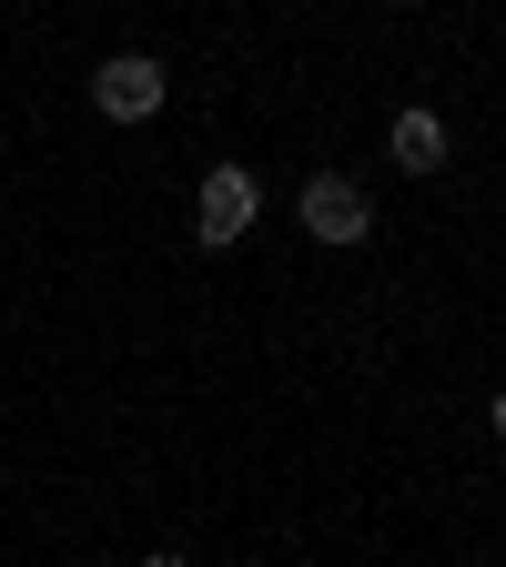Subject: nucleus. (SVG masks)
<instances>
[{"instance_id":"4","label":"nucleus","mask_w":506,"mask_h":567,"mask_svg":"<svg viewBox=\"0 0 506 567\" xmlns=\"http://www.w3.org/2000/svg\"><path fill=\"white\" fill-rule=\"evenodd\" d=\"M385 153H395V173H446V153H456V132H446V112H395V132H385Z\"/></svg>"},{"instance_id":"3","label":"nucleus","mask_w":506,"mask_h":567,"mask_svg":"<svg viewBox=\"0 0 506 567\" xmlns=\"http://www.w3.org/2000/svg\"><path fill=\"white\" fill-rule=\"evenodd\" d=\"M163 92H173V71H163L153 51H112V61H92V112H102V122H153Z\"/></svg>"},{"instance_id":"6","label":"nucleus","mask_w":506,"mask_h":567,"mask_svg":"<svg viewBox=\"0 0 506 567\" xmlns=\"http://www.w3.org/2000/svg\"><path fill=\"white\" fill-rule=\"evenodd\" d=\"M142 567H193V557H183V547H153V557H142Z\"/></svg>"},{"instance_id":"1","label":"nucleus","mask_w":506,"mask_h":567,"mask_svg":"<svg viewBox=\"0 0 506 567\" xmlns=\"http://www.w3.org/2000/svg\"><path fill=\"white\" fill-rule=\"evenodd\" d=\"M295 224H304V244L354 254V244L375 234V193L354 183V173H304V193H295Z\"/></svg>"},{"instance_id":"2","label":"nucleus","mask_w":506,"mask_h":567,"mask_svg":"<svg viewBox=\"0 0 506 567\" xmlns=\"http://www.w3.org/2000/svg\"><path fill=\"white\" fill-rule=\"evenodd\" d=\"M254 224H264V183H254L244 163H213V173L193 183V244L224 254V244H244Z\"/></svg>"},{"instance_id":"5","label":"nucleus","mask_w":506,"mask_h":567,"mask_svg":"<svg viewBox=\"0 0 506 567\" xmlns=\"http://www.w3.org/2000/svg\"><path fill=\"white\" fill-rule=\"evenodd\" d=\"M486 425H496V446H506V385H496V395H486Z\"/></svg>"}]
</instances>
